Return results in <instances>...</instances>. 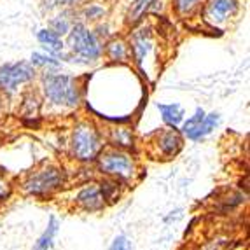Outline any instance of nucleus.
<instances>
[{"label": "nucleus", "mask_w": 250, "mask_h": 250, "mask_svg": "<svg viewBox=\"0 0 250 250\" xmlns=\"http://www.w3.org/2000/svg\"><path fill=\"white\" fill-rule=\"evenodd\" d=\"M70 200L77 210H83V212H89V213L102 212L107 207V203L102 198L98 182H88L84 184V186H81L79 189L74 191Z\"/></svg>", "instance_id": "obj_10"}, {"label": "nucleus", "mask_w": 250, "mask_h": 250, "mask_svg": "<svg viewBox=\"0 0 250 250\" xmlns=\"http://www.w3.org/2000/svg\"><path fill=\"white\" fill-rule=\"evenodd\" d=\"M154 4H156V0H133L128 9V14H126V23H128L129 26L138 25V23L144 20V16L152 9Z\"/></svg>", "instance_id": "obj_15"}, {"label": "nucleus", "mask_w": 250, "mask_h": 250, "mask_svg": "<svg viewBox=\"0 0 250 250\" xmlns=\"http://www.w3.org/2000/svg\"><path fill=\"white\" fill-rule=\"evenodd\" d=\"M96 159L100 171L110 179H116L119 182H133L138 177V163L128 150L116 147L102 149Z\"/></svg>", "instance_id": "obj_5"}, {"label": "nucleus", "mask_w": 250, "mask_h": 250, "mask_svg": "<svg viewBox=\"0 0 250 250\" xmlns=\"http://www.w3.org/2000/svg\"><path fill=\"white\" fill-rule=\"evenodd\" d=\"M184 147L182 133L177 131V128L159 129L150 135L149 150L156 159H171L179 154Z\"/></svg>", "instance_id": "obj_7"}, {"label": "nucleus", "mask_w": 250, "mask_h": 250, "mask_svg": "<svg viewBox=\"0 0 250 250\" xmlns=\"http://www.w3.org/2000/svg\"><path fill=\"white\" fill-rule=\"evenodd\" d=\"M95 34H96V37L100 39V41H102V39H105V37H108V25H98V26H96Z\"/></svg>", "instance_id": "obj_27"}, {"label": "nucleus", "mask_w": 250, "mask_h": 250, "mask_svg": "<svg viewBox=\"0 0 250 250\" xmlns=\"http://www.w3.org/2000/svg\"><path fill=\"white\" fill-rule=\"evenodd\" d=\"M110 250H129V242L126 240V236H117Z\"/></svg>", "instance_id": "obj_25"}, {"label": "nucleus", "mask_w": 250, "mask_h": 250, "mask_svg": "<svg viewBox=\"0 0 250 250\" xmlns=\"http://www.w3.org/2000/svg\"><path fill=\"white\" fill-rule=\"evenodd\" d=\"M42 7L46 11H53V9H67V7H75L79 5L83 0H41Z\"/></svg>", "instance_id": "obj_23"}, {"label": "nucleus", "mask_w": 250, "mask_h": 250, "mask_svg": "<svg viewBox=\"0 0 250 250\" xmlns=\"http://www.w3.org/2000/svg\"><path fill=\"white\" fill-rule=\"evenodd\" d=\"M58 228H60V222L56 217H51L49 219V224H47L46 231L39 236L37 243H35L34 250H53L54 247V238L58 234Z\"/></svg>", "instance_id": "obj_17"}, {"label": "nucleus", "mask_w": 250, "mask_h": 250, "mask_svg": "<svg viewBox=\"0 0 250 250\" xmlns=\"http://www.w3.org/2000/svg\"><path fill=\"white\" fill-rule=\"evenodd\" d=\"M129 58L138 67V70L146 74V62L149 60L150 53L154 49V37H152V28L149 25L138 26L131 32V37L128 42Z\"/></svg>", "instance_id": "obj_8"}, {"label": "nucleus", "mask_w": 250, "mask_h": 250, "mask_svg": "<svg viewBox=\"0 0 250 250\" xmlns=\"http://www.w3.org/2000/svg\"><path fill=\"white\" fill-rule=\"evenodd\" d=\"M205 0H173V7L180 16H189L203 4Z\"/></svg>", "instance_id": "obj_22"}, {"label": "nucleus", "mask_w": 250, "mask_h": 250, "mask_svg": "<svg viewBox=\"0 0 250 250\" xmlns=\"http://www.w3.org/2000/svg\"><path fill=\"white\" fill-rule=\"evenodd\" d=\"M35 74L37 70L30 65V62L4 63L0 65V91L4 95H14L20 86L34 81Z\"/></svg>", "instance_id": "obj_6"}, {"label": "nucleus", "mask_w": 250, "mask_h": 250, "mask_svg": "<svg viewBox=\"0 0 250 250\" xmlns=\"http://www.w3.org/2000/svg\"><path fill=\"white\" fill-rule=\"evenodd\" d=\"M4 107H5V100H4V93L0 91V117L4 114Z\"/></svg>", "instance_id": "obj_28"}, {"label": "nucleus", "mask_w": 250, "mask_h": 250, "mask_svg": "<svg viewBox=\"0 0 250 250\" xmlns=\"http://www.w3.org/2000/svg\"><path fill=\"white\" fill-rule=\"evenodd\" d=\"M9 194H11V186L4 177H0V201L7 200Z\"/></svg>", "instance_id": "obj_26"}, {"label": "nucleus", "mask_w": 250, "mask_h": 250, "mask_svg": "<svg viewBox=\"0 0 250 250\" xmlns=\"http://www.w3.org/2000/svg\"><path fill=\"white\" fill-rule=\"evenodd\" d=\"M104 53L110 62L114 63H126L129 58V47H128V42L125 39H110L107 41L104 47Z\"/></svg>", "instance_id": "obj_12"}, {"label": "nucleus", "mask_w": 250, "mask_h": 250, "mask_svg": "<svg viewBox=\"0 0 250 250\" xmlns=\"http://www.w3.org/2000/svg\"><path fill=\"white\" fill-rule=\"evenodd\" d=\"M72 11L70 9H63L62 13H58L56 16H53L49 20V26L47 28L53 30L54 34L60 35V37H65V35L68 34V30H70V26L75 23V20H72Z\"/></svg>", "instance_id": "obj_16"}, {"label": "nucleus", "mask_w": 250, "mask_h": 250, "mask_svg": "<svg viewBox=\"0 0 250 250\" xmlns=\"http://www.w3.org/2000/svg\"><path fill=\"white\" fill-rule=\"evenodd\" d=\"M203 117H205V110L198 107L196 112L192 114L188 121H182L184 137H188L189 140H192V142H198V129H200V125H201V121H203Z\"/></svg>", "instance_id": "obj_20"}, {"label": "nucleus", "mask_w": 250, "mask_h": 250, "mask_svg": "<svg viewBox=\"0 0 250 250\" xmlns=\"http://www.w3.org/2000/svg\"><path fill=\"white\" fill-rule=\"evenodd\" d=\"M104 135L93 123L83 121L74 126L70 137V152L77 161H95L104 149Z\"/></svg>", "instance_id": "obj_4"}, {"label": "nucleus", "mask_w": 250, "mask_h": 250, "mask_svg": "<svg viewBox=\"0 0 250 250\" xmlns=\"http://www.w3.org/2000/svg\"><path fill=\"white\" fill-rule=\"evenodd\" d=\"M44 98L51 105L60 108H77L83 100V89L79 81L67 74L49 70L41 77Z\"/></svg>", "instance_id": "obj_2"}, {"label": "nucleus", "mask_w": 250, "mask_h": 250, "mask_svg": "<svg viewBox=\"0 0 250 250\" xmlns=\"http://www.w3.org/2000/svg\"><path fill=\"white\" fill-rule=\"evenodd\" d=\"M100 186V192H102V198L107 205H112L116 201H119L121 198V182L116 179H104L102 182H98Z\"/></svg>", "instance_id": "obj_18"}, {"label": "nucleus", "mask_w": 250, "mask_h": 250, "mask_svg": "<svg viewBox=\"0 0 250 250\" xmlns=\"http://www.w3.org/2000/svg\"><path fill=\"white\" fill-rule=\"evenodd\" d=\"M65 37H67L65 47H68V53H65L63 49L62 53L56 54L60 62L89 65V63L98 62L104 56V44L96 37L95 30L88 28L81 21H75Z\"/></svg>", "instance_id": "obj_1"}, {"label": "nucleus", "mask_w": 250, "mask_h": 250, "mask_svg": "<svg viewBox=\"0 0 250 250\" xmlns=\"http://www.w3.org/2000/svg\"><path fill=\"white\" fill-rule=\"evenodd\" d=\"M37 41H39V44L42 46V49L46 51V53H49V54H54V56L65 49L63 37L56 35L53 30H49V28L39 30V32H37Z\"/></svg>", "instance_id": "obj_13"}, {"label": "nucleus", "mask_w": 250, "mask_h": 250, "mask_svg": "<svg viewBox=\"0 0 250 250\" xmlns=\"http://www.w3.org/2000/svg\"><path fill=\"white\" fill-rule=\"evenodd\" d=\"M105 16V7L98 4H89L83 9V18L86 21H98Z\"/></svg>", "instance_id": "obj_24"}, {"label": "nucleus", "mask_w": 250, "mask_h": 250, "mask_svg": "<svg viewBox=\"0 0 250 250\" xmlns=\"http://www.w3.org/2000/svg\"><path fill=\"white\" fill-rule=\"evenodd\" d=\"M158 110L161 112L163 123L170 128H179L186 117V112L180 104H158Z\"/></svg>", "instance_id": "obj_14"}, {"label": "nucleus", "mask_w": 250, "mask_h": 250, "mask_svg": "<svg viewBox=\"0 0 250 250\" xmlns=\"http://www.w3.org/2000/svg\"><path fill=\"white\" fill-rule=\"evenodd\" d=\"M108 142L116 149H133L135 147V135L133 129L128 126H114L108 129Z\"/></svg>", "instance_id": "obj_11"}, {"label": "nucleus", "mask_w": 250, "mask_h": 250, "mask_svg": "<svg viewBox=\"0 0 250 250\" xmlns=\"http://www.w3.org/2000/svg\"><path fill=\"white\" fill-rule=\"evenodd\" d=\"M219 125H221V116H219V114L217 112L205 114L203 121H201V125H200V129H198V142L203 140L205 137H208Z\"/></svg>", "instance_id": "obj_21"}, {"label": "nucleus", "mask_w": 250, "mask_h": 250, "mask_svg": "<svg viewBox=\"0 0 250 250\" xmlns=\"http://www.w3.org/2000/svg\"><path fill=\"white\" fill-rule=\"evenodd\" d=\"M30 65L34 68H42L44 72H49V70H58L62 62L54 54H49L44 51V53H32Z\"/></svg>", "instance_id": "obj_19"}, {"label": "nucleus", "mask_w": 250, "mask_h": 250, "mask_svg": "<svg viewBox=\"0 0 250 250\" xmlns=\"http://www.w3.org/2000/svg\"><path fill=\"white\" fill-rule=\"evenodd\" d=\"M0 203H2V201H0Z\"/></svg>", "instance_id": "obj_29"}, {"label": "nucleus", "mask_w": 250, "mask_h": 250, "mask_svg": "<svg viewBox=\"0 0 250 250\" xmlns=\"http://www.w3.org/2000/svg\"><path fill=\"white\" fill-rule=\"evenodd\" d=\"M65 184V171L56 165H44L21 180V191L34 198H49Z\"/></svg>", "instance_id": "obj_3"}, {"label": "nucleus", "mask_w": 250, "mask_h": 250, "mask_svg": "<svg viewBox=\"0 0 250 250\" xmlns=\"http://www.w3.org/2000/svg\"><path fill=\"white\" fill-rule=\"evenodd\" d=\"M203 20L212 26H224L240 11V0H205Z\"/></svg>", "instance_id": "obj_9"}]
</instances>
